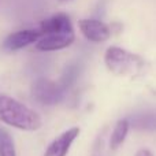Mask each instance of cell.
<instances>
[{
  "label": "cell",
  "mask_w": 156,
  "mask_h": 156,
  "mask_svg": "<svg viewBox=\"0 0 156 156\" xmlns=\"http://www.w3.org/2000/svg\"><path fill=\"white\" fill-rule=\"evenodd\" d=\"M0 121L26 132L41 127V118L36 111L5 94H0Z\"/></svg>",
  "instance_id": "obj_1"
},
{
  "label": "cell",
  "mask_w": 156,
  "mask_h": 156,
  "mask_svg": "<svg viewBox=\"0 0 156 156\" xmlns=\"http://www.w3.org/2000/svg\"><path fill=\"white\" fill-rule=\"evenodd\" d=\"M105 66L111 73L122 77H136L143 73L144 59L119 47H110L104 55Z\"/></svg>",
  "instance_id": "obj_2"
},
{
  "label": "cell",
  "mask_w": 156,
  "mask_h": 156,
  "mask_svg": "<svg viewBox=\"0 0 156 156\" xmlns=\"http://www.w3.org/2000/svg\"><path fill=\"white\" fill-rule=\"evenodd\" d=\"M66 89L60 82H54L47 78H38L32 86V94L40 104L55 105L66 96Z\"/></svg>",
  "instance_id": "obj_3"
},
{
  "label": "cell",
  "mask_w": 156,
  "mask_h": 156,
  "mask_svg": "<svg viewBox=\"0 0 156 156\" xmlns=\"http://www.w3.org/2000/svg\"><path fill=\"white\" fill-rule=\"evenodd\" d=\"M74 32H66V33H49V34H41L40 40L36 43V48L38 51H59V49L67 48L73 44Z\"/></svg>",
  "instance_id": "obj_4"
},
{
  "label": "cell",
  "mask_w": 156,
  "mask_h": 156,
  "mask_svg": "<svg viewBox=\"0 0 156 156\" xmlns=\"http://www.w3.org/2000/svg\"><path fill=\"white\" fill-rule=\"evenodd\" d=\"M41 32L36 29H25V30H18L15 33H11L7 36V38L3 43V48L5 51H18L25 47L34 44L40 40Z\"/></svg>",
  "instance_id": "obj_5"
},
{
  "label": "cell",
  "mask_w": 156,
  "mask_h": 156,
  "mask_svg": "<svg viewBox=\"0 0 156 156\" xmlns=\"http://www.w3.org/2000/svg\"><path fill=\"white\" fill-rule=\"evenodd\" d=\"M78 26L81 33L92 43H103L111 36L108 26L99 19H81Z\"/></svg>",
  "instance_id": "obj_6"
},
{
  "label": "cell",
  "mask_w": 156,
  "mask_h": 156,
  "mask_svg": "<svg viewBox=\"0 0 156 156\" xmlns=\"http://www.w3.org/2000/svg\"><path fill=\"white\" fill-rule=\"evenodd\" d=\"M80 134V129L78 127H71V129L63 132L58 138H55L49 147L47 148L45 154L43 156H66L70 151L73 143Z\"/></svg>",
  "instance_id": "obj_7"
},
{
  "label": "cell",
  "mask_w": 156,
  "mask_h": 156,
  "mask_svg": "<svg viewBox=\"0 0 156 156\" xmlns=\"http://www.w3.org/2000/svg\"><path fill=\"white\" fill-rule=\"evenodd\" d=\"M41 34H49V33H66L74 32L71 21L66 14H55L49 18L44 19L40 25Z\"/></svg>",
  "instance_id": "obj_8"
},
{
  "label": "cell",
  "mask_w": 156,
  "mask_h": 156,
  "mask_svg": "<svg viewBox=\"0 0 156 156\" xmlns=\"http://www.w3.org/2000/svg\"><path fill=\"white\" fill-rule=\"evenodd\" d=\"M130 126L144 132H156V108L136 112L127 118Z\"/></svg>",
  "instance_id": "obj_9"
},
{
  "label": "cell",
  "mask_w": 156,
  "mask_h": 156,
  "mask_svg": "<svg viewBox=\"0 0 156 156\" xmlns=\"http://www.w3.org/2000/svg\"><path fill=\"white\" fill-rule=\"evenodd\" d=\"M130 123L127 119H121V121L116 122V125L114 126V130L111 133L110 137V148L111 149H116L119 145H122L127 136V132H129Z\"/></svg>",
  "instance_id": "obj_10"
},
{
  "label": "cell",
  "mask_w": 156,
  "mask_h": 156,
  "mask_svg": "<svg viewBox=\"0 0 156 156\" xmlns=\"http://www.w3.org/2000/svg\"><path fill=\"white\" fill-rule=\"evenodd\" d=\"M0 156H16L10 133L0 127Z\"/></svg>",
  "instance_id": "obj_11"
},
{
  "label": "cell",
  "mask_w": 156,
  "mask_h": 156,
  "mask_svg": "<svg viewBox=\"0 0 156 156\" xmlns=\"http://www.w3.org/2000/svg\"><path fill=\"white\" fill-rule=\"evenodd\" d=\"M77 74H78V71H77V67H76V66H71V67H69L67 70H66L65 76H63L62 81H60V83L65 86L66 90H67V89L70 88V86L73 85L74 82H76Z\"/></svg>",
  "instance_id": "obj_12"
},
{
  "label": "cell",
  "mask_w": 156,
  "mask_h": 156,
  "mask_svg": "<svg viewBox=\"0 0 156 156\" xmlns=\"http://www.w3.org/2000/svg\"><path fill=\"white\" fill-rule=\"evenodd\" d=\"M136 156H154V155H152V152L148 151V149H140V151L136 154Z\"/></svg>",
  "instance_id": "obj_13"
},
{
  "label": "cell",
  "mask_w": 156,
  "mask_h": 156,
  "mask_svg": "<svg viewBox=\"0 0 156 156\" xmlns=\"http://www.w3.org/2000/svg\"><path fill=\"white\" fill-rule=\"evenodd\" d=\"M62 2H66V0H62Z\"/></svg>",
  "instance_id": "obj_14"
}]
</instances>
